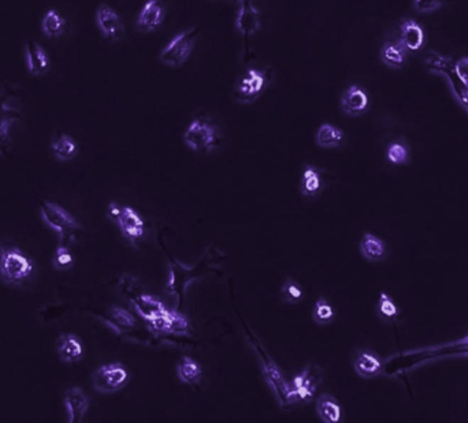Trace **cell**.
Segmentation results:
<instances>
[{
  "mask_svg": "<svg viewBox=\"0 0 468 423\" xmlns=\"http://www.w3.org/2000/svg\"><path fill=\"white\" fill-rule=\"evenodd\" d=\"M35 263L21 251L10 246H0V278L6 284L21 285L23 284L33 273Z\"/></svg>",
  "mask_w": 468,
  "mask_h": 423,
  "instance_id": "1",
  "label": "cell"
},
{
  "mask_svg": "<svg viewBox=\"0 0 468 423\" xmlns=\"http://www.w3.org/2000/svg\"><path fill=\"white\" fill-rule=\"evenodd\" d=\"M19 91L13 87L0 89V156H7L11 145L13 126L21 119Z\"/></svg>",
  "mask_w": 468,
  "mask_h": 423,
  "instance_id": "2",
  "label": "cell"
},
{
  "mask_svg": "<svg viewBox=\"0 0 468 423\" xmlns=\"http://www.w3.org/2000/svg\"><path fill=\"white\" fill-rule=\"evenodd\" d=\"M38 207L43 221L57 233L59 246H67L75 238V231H81V225L75 216L57 203L40 200Z\"/></svg>",
  "mask_w": 468,
  "mask_h": 423,
  "instance_id": "3",
  "label": "cell"
},
{
  "mask_svg": "<svg viewBox=\"0 0 468 423\" xmlns=\"http://www.w3.org/2000/svg\"><path fill=\"white\" fill-rule=\"evenodd\" d=\"M221 141L219 131L215 125L195 119L184 133V143L189 150L197 154H209L212 153Z\"/></svg>",
  "mask_w": 468,
  "mask_h": 423,
  "instance_id": "4",
  "label": "cell"
},
{
  "mask_svg": "<svg viewBox=\"0 0 468 423\" xmlns=\"http://www.w3.org/2000/svg\"><path fill=\"white\" fill-rule=\"evenodd\" d=\"M197 39L196 29H187L178 33L160 53V62L169 67L183 66L193 51Z\"/></svg>",
  "mask_w": 468,
  "mask_h": 423,
  "instance_id": "5",
  "label": "cell"
},
{
  "mask_svg": "<svg viewBox=\"0 0 468 423\" xmlns=\"http://www.w3.org/2000/svg\"><path fill=\"white\" fill-rule=\"evenodd\" d=\"M323 378V371L318 366L311 363L307 366L303 373L296 375L292 381V386L288 393V399L290 402L307 403L314 397V393Z\"/></svg>",
  "mask_w": 468,
  "mask_h": 423,
  "instance_id": "6",
  "label": "cell"
},
{
  "mask_svg": "<svg viewBox=\"0 0 468 423\" xmlns=\"http://www.w3.org/2000/svg\"><path fill=\"white\" fill-rule=\"evenodd\" d=\"M129 381V371L122 363L100 366L92 374L94 390L100 393H114Z\"/></svg>",
  "mask_w": 468,
  "mask_h": 423,
  "instance_id": "7",
  "label": "cell"
},
{
  "mask_svg": "<svg viewBox=\"0 0 468 423\" xmlns=\"http://www.w3.org/2000/svg\"><path fill=\"white\" fill-rule=\"evenodd\" d=\"M151 330L158 334H183L187 333L189 321L187 317L165 307L147 318Z\"/></svg>",
  "mask_w": 468,
  "mask_h": 423,
  "instance_id": "8",
  "label": "cell"
},
{
  "mask_svg": "<svg viewBox=\"0 0 468 423\" xmlns=\"http://www.w3.org/2000/svg\"><path fill=\"white\" fill-rule=\"evenodd\" d=\"M96 25L102 36L109 41H121L125 38V26L118 13L107 4L99 6L96 11Z\"/></svg>",
  "mask_w": 468,
  "mask_h": 423,
  "instance_id": "9",
  "label": "cell"
},
{
  "mask_svg": "<svg viewBox=\"0 0 468 423\" xmlns=\"http://www.w3.org/2000/svg\"><path fill=\"white\" fill-rule=\"evenodd\" d=\"M23 50H25L26 67L32 76L40 77L50 72L51 59L48 57L47 51L38 44V41L32 39L26 40Z\"/></svg>",
  "mask_w": 468,
  "mask_h": 423,
  "instance_id": "10",
  "label": "cell"
},
{
  "mask_svg": "<svg viewBox=\"0 0 468 423\" xmlns=\"http://www.w3.org/2000/svg\"><path fill=\"white\" fill-rule=\"evenodd\" d=\"M266 85V76L261 70L249 69L236 87V97L237 100L249 103L262 94Z\"/></svg>",
  "mask_w": 468,
  "mask_h": 423,
  "instance_id": "11",
  "label": "cell"
},
{
  "mask_svg": "<svg viewBox=\"0 0 468 423\" xmlns=\"http://www.w3.org/2000/svg\"><path fill=\"white\" fill-rule=\"evenodd\" d=\"M236 29L245 36L255 35L261 28L259 10L254 6L252 0H240L236 13Z\"/></svg>",
  "mask_w": 468,
  "mask_h": 423,
  "instance_id": "12",
  "label": "cell"
},
{
  "mask_svg": "<svg viewBox=\"0 0 468 423\" xmlns=\"http://www.w3.org/2000/svg\"><path fill=\"white\" fill-rule=\"evenodd\" d=\"M165 16L166 7L163 0H148L137 17V28L140 32L150 33L160 26Z\"/></svg>",
  "mask_w": 468,
  "mask_h": 423,
  "instance_id": "13",
  "label": "cell"
},
{
  "mask_svg": "<svg viewBox=\"0 0 468 423\" xmlns=\"http://www.w3.org/2000/svg\"><path fill=\"white\" fill-rule=\"evenodd\" d=\"M116 224L119 226V231L125 238H128L131 243H136L144 236L146 231V224L141 215L131 209L129 206L122 207V211L119 218L116 219Z\"/></svg>",
  "mask_w": 468,
  "mask_h": 423,
  "instance_id": "14",
  "label": "cell"
},
{
  "mask_svg": "<svg viewBox=\"0 0 468 423\" xmlns=\"http://www.w3.org/2000/svg\"><path fill=\"white\" fill-rule=\"evenodd\" d=\"M65 407L67 410L69 422L81 423L89 408V399L81 388L72 386L65 393Z\"/></svg>",
  "mask_w": 468,
  "mask_h": 423,
  "instance_id": "15",
  "label": "cell"
},
{
  "mask_svg": "<svg viewBox=\"0 0 468 423\" xmlns=\"http://www.w3.org/2000/svg\"><path fill=\"white\" fill-rule=\"evenodd\" d=\"M57 352L63 363H77L84 356V346L75 334H60L58 337Z\"/></svg>",
  "mask_w": 468,
  "mask_h": 423,
  "instance_id": "16",
  "label": "cell"
},
{
  "mask_svg": "<svg viewBox=\"0 0 468 423\" xmlns=\"http://www.w3.org/2000/svg\"><path fill=\"white\" fill-rule=\"evenodd\" d=\"M341 106L345 114L351 116H360L369 107V97L361 88L352 85L344 92L341 99Z\"/></svg>",
  "mask_w": 468,
  "mask_h": 423,
  "instance_id": "17",
  "label": "cell"
},
{
  "mask_svg": "<svg viewBox=\"0 0 468 423\" xmlns=\"http://www.w3.org/2000/svg\"><path fill=\"white\" fill-rule=\"evenodd\" d=\"M406 50L418 51L425 43V32L422 26L413 20L404 21L400 26V41Z\"/></svg>",
  "mask_w": 468,
  "mask_h": 423,
  "instance_id": "18",
  "label": "cell"
},
{
  "mask_svg": "<svg viewBox=\"0 0 468 423\" xmlns=\"http://www.w3.org/2000/svg\"><path fill=\"white\" fill-rule=\"evenodd\" d=\"M355 371L363 378L376 377L382 370V362L369 351H359L354 362Z\"/></svg>",
  "mask_w": 468,
  "mask_h": 423,
  "instance_id": "19",
  "label": "cell"
},
{
  "mask_svg": "<svg viewBox=\"0 0 468 423\" xmlns=\"http://www.w3.org/2000/svg\"><path fill=\"white\" fill-rule=\"evenodd\" d=\"M66 26H67L66 18L55 9L47 10L45 14L43 16L41 31L44 36L48 39H58L63 36L66 32Z\"/></svg>",
  "mask_w": 468,
  "mask_h": 423,
  "instance_id": "20",
  "label": "cell"
},
{
  "mask_svg": "<svg viewBox=\"0 0 468 423\" xmlns=\"http://www.w3.org/2000/svg\"><path fill=\"white\" fill-rule=\"evenodd\" d=\"M317 412L325 423H338L342 418V408L333 396L323 393L317 400Z\"/></svg>",
  "mask_w": 468,
  "mask_h": 423,
  "instance_id": "21",
  "label": "cell"
},
{
  "mask_svg": "<svg viewBox=\"0 0 468 423\" xmlns=\"http://www.w3.org/2000/svg\"><path fill=\"white\" fill-rule=\"evenodd\" d=\"M323 185L320 170L314 166H305L300 180V192L307 197H317L323 191Z\"/></svg>",
  "mask_w": 468,
  "mask_h": 423,
  "instance_id": "22",
  "label": "cell"
},
{
  "mask_svg": "<svg viewBox=\"0 0 468 423\" xmlns=\"http://www.w3.org/2000/svg\"><path fill=\"white\" fill-rule=\"evenodd\" d=\"M51 150L59 160H72L77 156L78 145L72 136L58 132L51 143Z\"/></svg>",
  "mask_w": 468,
  "mask_h": 423,
  "instance_id": "23",
  "label": "cell"
},
{
  "mask_svg": "<svg viewBox=\"0 0 468 423\" xmlns=\"http://www.w3.org/2000/svg\"><path fill=\"white\" fill-rule=\"evenodd\" d=\"M360 252L370 262H379L385 258V244L371 233H366L360 241Z\"/></svg>",
  "mask_w": 468,
  "mask_h": 423,
  "instance_id": "24",
  "label": "cell"
},
{
  "mask_svg": "<svg viewBox=\"0 0 468 423\" xmlns=\"http://www.w3.org/2000/svg\"><path fill=\"white\" fill-rule=\"evenodd\" d=\"M202 375H203L202 367L195 359H192L189 356H184L183 361L178 363L177 377L183 384H199V381L202 380Z\"/></svg>",
  "mask_w": 468,
  "mask_h": 423,
  "instance_id": "25",
  "label": "cell"
},
{
  "mask_svg": "<svg viewBox=\"0 0 468 423\" xmlns=\"http://www.w3.org/2000/svg\"><path fill=\"white\" fill-rule=\"evenodd\" d=\"M344 140V133L337 126L330 125V123H323L317 132L315 141L319 147L322 148H333L341 145Z\"/></svg>",
  "mask_w": 468,
  "mask_h": 423,
  "instance_id": "26",
  "label": "cell"
},
{
  "mask_svg": "<svg viewBox=\"0 0 468 423\" xmlns=\"http://www.w3.org/2000/svg\"><path fill=\"white\" fill-rule=\"evenodd\" d=\"M381 58L391 67H400L406 60V48L400 43H386L382 47Z\"/></svg>",
  "mask_w": 468,
  "mask_h": 423,
  "instance_id": "27",
  "label": "cell"
},
{
  "mask_svg": "<svg viewBox=\"0 0 468 423\" xmlns=\"http://www.w3.org/2000/svg\"><path fill=\"white\" fill-rule=\"evenodd\" d=\"M336 312L326 299H319L312 308V319L318 325H329L334 321Z\"/></svg>",
  "mask_w": 468,
  "mask_h": 423,
  "instance_id": "28",
  "label": "cell"
},
{
  "mask_svg": "<svg viewBox=\"0 0 468 423\" xmlns=\"http://www.w3.org/2000/svg\"><path fill=\"white\" fill-rule=\"evenodd\" d=\"M280 296H281L282 302H285L288 304H298L304 299V292L299 282L289 278L283 282L281 290H280Z\"/></svg>",
  "mask_w": 468,
  "mask_h": 423,
  "instance_id": "29",
  "label": "cell"
},
{
  "mask_svg": "<svg viewBox=\"0 0 468 423\" xmlns=\"http://www.w3.org/2000/svg\"><path fill=\"white\" fill-rule=\"evenodd\" d=\"M53 265L57 270H69L73 268L75 265V256L67 248V246H59L54 258H53Z\"/></svg>",
  "mask_w": 468,
  "mask_h": 423,
  "instance_id": "30",
  "label": "cell"
},
{
  "mask_svg": "<svg viewBox=\"0 0 468 423\" xmlns=\"http://www.w3.org/2000/svg\"><path fill=\"white\" fill-rule=\"evenodd\" d=\"M109 315L118 326L125 327V329L136 326V318L125 308L114 306L109 309Z\"/></svg>",
  "mask_w": 468,
  "mask_h": 423,
  "instance_id": "31",
  "label": "cell"
},
{
  "mask_svg": "<svg viewBox=\"0 0 468 423\" xmlns=\"http://www.w3.org/2000/svg\"><path fill=\"white\" fill-rule=\"evenodd\" d=\"M376 309H378V314H379L381 317L388 318V319L397 317V314H398L397 306L394 304V302L391 299V296H389L388 293H385V292H382L381 296H379Z\"/></svg>",
  "mask_w": 468,
  "mask_h": 423,
  "instance_id": "32",
  "label": "cell"
},
{
  "mask_svg": "<svg viewBox=\"0 0 468 423\" xmlns=\"http://www.w3.org/2000/svg\"><path fill=\"white\" fill-rule=\"evenodd\" d=\"M448 0H413V7L420 14H429L441 9Z\"/></svg>",
  "mask_w": 468,
  "mask_h": 423,
  "instance_id": "33",
  "label": "cell"
},
{
  "mask_svg": "<svg viewBox=\"0 0 468 423\" xmlns=\"http://www.w3.org/2000/svg\"><path fill=\"white\" fill-rule=\"evenodd\" d=\"M388 158H389V160L392 163H394V165H400V163L407 162L408 151H407V148L403 144L394 143V144H392L389 147V150H388Z\"/></svg>",
  "mask_w": 468,
  "mask_h": 423,
  "instance_id": "34",
  "label": "cell"
},
{
  "mask_svg": "<svg viewBox=\"0 0 468 423\" xmlns=\"http://www.w3.org/2000/svg\"><path fill=\"white\" fill-rule=\"evenodd\" d=\"M455 69H456V73L457 76L460 78V81L468 87V57H463V58L459 59L455 65Z\"/></svg>",
  "mask_w": 468,
  "mask_h": 423,
  "instance_id": "35",
  "label": "cell"
},
{
  "mask_svg": "<svg viewBox=\"0 0 468 423\" xmlns=\"http://www.w3.org/2000/svg\"><path fill=\"white\" fill-rule=\"evenodd\" d=\"M122 207L124 206H119L118 203H110L109 207H107V216L114 222H116V219L119 218L121 211H122Z\"/></svg>",
  "mask_w": 468,
  "mask_h": 423,
  "instance_id": "36",
  "label": "cell"
},
{
  "mask_svg": "<svg viewBox=\"0 0 468 423\" xmlns=\"http://www.w3.org/2000/svg\"><path fill=\"white\" fill-rule=\"evenodd\" d=\"M466 99H467V100H468V91H467V92H466Z\"/></svg>",
  "mask_w": 468,
  "mask_h": 423,
  "instance_id": "37",
  "label": "cell"
}]
</instances>
